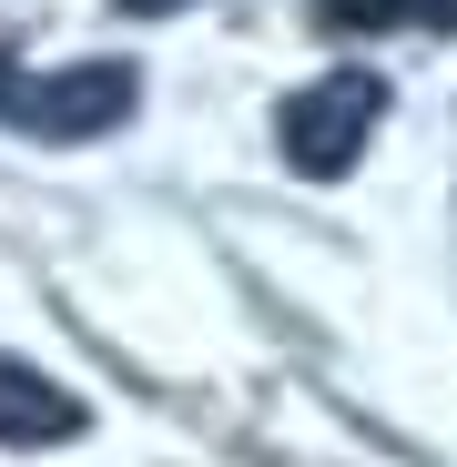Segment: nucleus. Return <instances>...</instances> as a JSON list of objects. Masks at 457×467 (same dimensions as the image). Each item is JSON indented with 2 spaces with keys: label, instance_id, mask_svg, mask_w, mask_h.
Listing matches in <instances>:
<instances>
[{
  "label": "nucleus",
  "instance_id": "obj_1",
  "mask_svg": "<svg viewBox=\"0 0 457 467\" xmlns=\"http://www.w3.org/2000/svg\"><path fill=\"white\" fill-rule=\"evenodd\" d=\"M376 112H387V82H376L366 61H336V71H316L305 92H285L275 142H285V163H295L305 183H336V173H356V152L376 142Z\"/></svg>",
  "mask_w": 457,
  "mask_h": 467
},
{
  "label": "nucleus",
  "instance_id": "obj_2",
  "mask_svg": "<svg viewBox=\"0 0 457 467\" xmlns=\"http://www.w3.org/2000/svg\"><path fill=\"white\" fill-rule=\"evenodd\" d=\"M142 102L132 61H61V71H11L0 61V122L31 142H92Z\"/></svg>",
  "mask_w": 457,
  "mask_h": 467
},
{
  "label": "nucleus",
  "instance_id": "obj_3",
  "mask_svg": "<svg viewBox=\"0 0 457 467\" xmlns=\"http://www.w3.org/2000/svg\"><path fill=\"white\" fill-rule=\"evenodd\" d=\"M82 427H92V407L71 386H51L21 356H0V447H71Z\"/></svg>",
  "mask_w": 457,
  "mask_h": 467
},
{
  "label": "nucleus",
  "instance_id": "obj_4",
  "mask_svg": "<svg viewBox=\"0 0 457 467\" xmlns=\"http://www.w3.org/2000/svg\"><path fill=\"white\" fill-rule=\"evenodd\" d=\"M326 31H447L457 0H316Z\"/></svg>",
  "mask_w": 457,
  "mask_h": 467
},
{
  "label": "nucleus",
  "instance_id": "obj_5",
  "mask_svg": "<svg viewBox=\"0 0 457 467\" xmlns=\"http://www.w3.org/2000/svg\"><path fill=\"white\" fill-rule=\"evenodd\" d=\"M122 11H132V21H152V11H183V0H122Z\"/></svg>",
  "mask_w": 457,
  "mask_h": 467
}]
</instances>
